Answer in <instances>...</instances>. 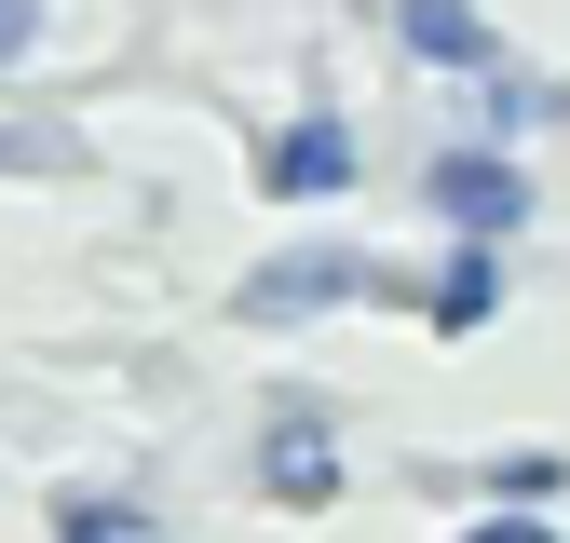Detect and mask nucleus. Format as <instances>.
<instances>
[{
	"instance_id": "obj_1",
	"label": "nucleus",
	"mask_w": 570,
	"mask_h": 543,
	"mask_svg": "<svg viewBox=\"0 0 570 543\" xmlns=\"http://www.w3.org/2000/svg\"><path fill=\"white\" fill-rule=\"evenodd\" d=\"M381 272L353 258V245H285V258H258L245 272V313L258 326H299V313H340V299H367Z\"/></svg>"
},
{
	"instance_id": "obj_2",
	"label": "nucleus",
	"mask_w": 570,
	"mask_h": 543,
	"mask_svg": "<svg viewBox=\"0 0 570 543\" xmlns=\"http://www.w3.org/2000/svg\"><path fill=\"white\" fill-rule=\"evenodd\" d=\"M435 218H449L462 245H503V231L530 218V177H517L503 150H449V164H435Z\"/></svg>"
},
{
	"instance_id": "obj_3",
	"label": "nucleus",
	"mask_w": 570,
	"mask_h": 543,
	"mask_svg": "<svg viewBox=\"0 0 570 543\" xmlns=\"http://www.w3.org/2000/svg\"><path fill=\"white\" fill-rule=\"evenodd\" d=\"M258 475H272L285 503H326V490H340V435H326V407H313V394H285V407H272Z\"/></svg>"
},
{
	"instance_id": "obj_4",
	"label": "nucleus",
	"mask_w": 570,
	"mask_h": 543,
	"mask_svg": "<svg viewBox=\"0 0 570 543\" xmlns=\"http://www.w3.org/2000/svg\"><path fill=\"white\" fill-rule=\"evenodd\" d=\"M340 177H353V136H340V122H285V136H272V190H285V204H313V190H340Z\"/></svg>"
},
{
	"instance_id": "obj_5",
	"label": "nucleus",
	"mask_w": 570,
	"mask_h": 543,
	"mask_svg": "<svg viewBox=\"0 0 570 543\" xmlns=\"http://www.w3.org/2000/svg\"><path fill=\"white\" fill-rule=\"evenodd\" d=\"M394 28H407V55H435V68H489L475 0H394Z\"/></svg>"
},
{
	"instance_id": "obj_6",
	"label": "nucleus",
	"mask_w": 570,
	"mask_h": 543,
	"mask_svg": "<svg viewBox=\"0 0 570 543\" xmlns=\"http://www.w3.org/2000/svg\"><path fill=\"white\" fill-rule=\"evenodd\" d=\"M489 313H503V272H489V245H462L435 286V326H489Z\"/></svg>"
},
{
	"instance_id": "obj_7",
	"label": "nucleus",
	"mask_w": 570,
	"mask_h": 543,
	"mask_svg": "<svg viewBox=\"0 0 570 543\" xmlns=\"http://www.w3.org/2000/svg\"><path fill=\"white\" fill-rule=\"evenodd\" d=\"M55 543H164V516H150V503H109V490H96V503H68V516H55Z\"/></svg>"
},
{
	"instance_id": "obj_8",
	"label": "nucleus",
	"mask_w": 570,
	"mask_h": 543,
	"mask_svg": "<svg viewBox=\"0 0 570 543\" xmlns=\"http://www.w3.org/2000/svg\"><path fill=\"white\" fill-rule=\"evenodd\" d=\"M543 109H557V96H530V82H489V136H530Z\"/></svg>"
},
{
	"instance_id": "obj_9",
	"label": "nucleus",
	"mask_w": 570,
	"mask_h": 543,
	"mask_svg": "<svg viewBox=\"0 0 570 543\" xmlns=\"http://www.w3.org/2000/svg\"><path fill=\"white\" fill-rule=\"evenodd\" d=\"M462 543H570V530H543V516H517V503H503V516H489V530H462Z\"/></svg>"
},
{
	"instance_id": "obj_10",
	"label": "nucleus",
	"mask_w": 570,
	"mask_h": 543,
	"mask_svg": "<svg viewBox=\"0 0 570 543\" xmlns=\"http://www.w3.org/2000/svg\"><path fill=\"white\" fill-rule=\"evenodd\" d=\"M28 28H41V0H0V68L28 55Z\"/></svg>"
}]
</instances>
